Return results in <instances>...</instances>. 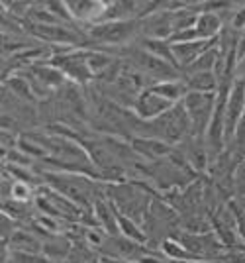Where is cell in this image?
<instances>
[{
  "label": "cell",
  "mask_w": 245,
  "mask_h": 263,
  "mask_svg": "<svg viewBox=\"0 0 245 263\" xmlns=\"http://www.w3.org/2000/svg\"><path fill=\"white\" fill-rule=\"evenodd\" d=\"M14 200H20V202H30L32 198L35 200V193L32 191V186L28 183H22V181H16L14 183V189H12V197Z\"/></svg>",
  "instance_id": "cell-17"
},
{
  "label": "cell",
  "mask_w": 245,
  "mask_h": 263,
  "mask_svg": "<svg viewBox=\"0 0 245 263\" xmlns=\"http://www.w3.org/2000/svg\"><path fill=\"white\" fill-rule=\"evenodd\" d=\"M234 140L239 147H245V112H243V116H241V120H239V126H237V132H235Z\"/></svg>",
  "instance_id": "cell-19"
},
{
  "label": "cell",
  "mask_w": 245,
  "mask_h": 263,
  "mask_svg": "<svg viewBox=\"0 0 245 263\" xmlns=\"http://www.w3.org/2000/svg\"><path fill=\"white\" fill-rule=\"evenodd\" d=\"M216 44H218V40H194V42H185V44H171L177 67L178 69H187L202 53H206L208 49L216 47Z\"/></svg>",
  "instance_id": "cell-6"
},
{
  "label": "cell",
  "mask_w": 245,
  "mask_h": 263,
  "mask_svg": "<svg viewBox=\"0 0 245 263\" xmlns=\"http://www.w3.org/2000/svg\"><path fill=\"white\" fill-rule=\"evenodd\" d=\"M245 112V79H237L226 100V143L235 138L239 120Z\"/></svg>",
  "instance_id": "cell-4"
},
{
  "label": "cell",
  "mask_w": 245,
  "mask_h": 263,
  "mask_svg": "<svg viewBox=\"0 0 245 263\" xmlns=\"http://www.w3.org/2000/svg\"><path fill=\"white\" fill-rule=\"evenodd\" d=\"M175 104L169 102L167 99H163L161 95H157L153 88H145L144 92L135 99L134 102V112L145 122H153L159 116H163L165 112L173 108Z\"/></svg>",
  "instance_id": "cell-5"
},
{
  "label": "cell",
  "mask_w": 245,
  "mask_h": 263,
  "mask_svg": "<svg viewBox=\"0 0 245 263\" xmlns=\"http://www.w3.org/2000/svg\"><path fill=\"white\" fill-rule=\"evenodd\" d=\"M222 14L218 12H202L194 24V30L200 40H218L220 32H223Z\"/></svg>",
  "instance_id": "cell-11"
},
{
  "label": "cell",
  "mask_w": 245,
  "mask_h": 263,
  "mask_svg": "<svg viewBox=\"0 0 245 263\" xmlns=\"http://www.w3.org/2000/svg\"><path fill=\"white\" fill-rule=\"evenodd\" d=\"M185 83H187L189 92H208V95H216V90L220 88V77L216 75V71H204V73L185 75Z\"/></svg>",
  "instance_id": "cell-12"
},
{
  "label": "cell",
  "mask_w": 245,
  "mask_h": 263,
  "mask_svg": "<svg viewBox=\"0 0 245 263\" xmlns=\"http://www.w3.org/2000/svg\"><path fill=\"white\" fill-rule=\"evenodd\" d=\"M2 214L10 216L16 222H26L30 216V206L28 202H20V200H14V198H6L2 200Z\"/></svg>",
  "instance_id": "cell-16"
},
{
  "label": "cell",
  "mask_w": 245,
  "mask_h": 263,
  "mask_svg": "<svg viewBox=\"0 0 245 263\" xmlns=\"http://www.w3.org/2000/svg\"><path fill=\"white\" fill-rule=\"evenodd\" d=\"M132 149L139 155L141 159H151V161H161L173 154V147L167 142L159 138H134L132 140Z\"/></svg>",
  "instance_id": "cell-8"
},
{
  "label": "cell",
  "mask_w": 245,
  "mask_h": 263,
  "mask_svg": "<svg viewBox=\"0 0 245 263\" xmlns=\"http://www.w3.org/2000/svg\"><path fill=\"white\" fill-rule=\"evenodd\" d=\"M141 45L145 47V51H149L151 55H155V57H159V59H163V61H167V63L177 67V61H175V55H173V45H171V42H165V40H144Z\"/></svg>",
  "instance_id": "cell-14"
},
{
  "label": "cell",
  "mask_w": 245,
  "mask_h": 263,
  "mask_svg": "<svg viewBox=\"0 0 245 263\" xmlns=\"http://www.w3.org/2000/svg\"><path fill=\"white\" fill-rule=\"evenodd\" d=\"M185 108L189 112L190 126H192V136L204 138L210 128L214 108H216V95L208 92H189L182 100Z\"/></svg>",
  "instance_id": "cell-1"
},
{
  "label": "cell",
  "mask_w": 245,
  "mask_h": 263,
  "mask_svg": "<svg viewBox=\"0 0 245 263\" xmlns=\"http://www.w3.org/2000/svg\"><path fill=\"white\" fill-rule=\"evenodd\" d=\"M161 250H163V255L169 257L173 263L175 261H198V259H196V257H194V255H192L180 241L171 240V238L161 243Z\"/></svg>",
  "instance_id": "cell-15"
},
{
  "label": "cell",
  "mask_w": 245,
  "mask_h": 263,
  "mask_svg": "<svg viewBox=\"0 0 245 263\" xmlns=\"http://www.w3.org/2000/svg\"><path fill=\"white\" fill-rule=\"evenodd\" d=\"M135 69L144 75L145 79H155V85L159 83H167V81H177L178 79V69L171 65L167 61L159 59L155 55H151L145 49H135L132 53Z\"/></svg>",
  "instance_id": "cell-3"
},
{
  "label": "cell",
  "mask_w": 245,
  "mask_h": 263,
  "mask_svg": "<svg viewBox=\"0 0 245 263\" xmlns=\"http://www.w3.org/2000/svg\"><path fill=\"white\" fill-rule=\"evenodd\" d=\"M71 252H73V250H71V240H69L65 234L47 236L44 240V250H42V253H44L51 263L67 261Z\"/></svg>",
  "instance_id": "cell-10"
},
{
  "label": "cell",
  "mask_w": 245,
  "mask_h": 263,
  "mask_svg": "<svg viewBox=\"0 0 245 263\" xmlns=\"http://www.w3.org/2000/svg\"><path fill=\"white\" fill-rule=\"evenodd\" d=\"M6 248L10 252L42 253V250H44V236L28 230V228H20V230L14 232L10 241L6 243Z\"/></svg>",
  "instance_id": "cell-9"
},
{
  "label": "cell",
  "mask_w": 245,
  "mask_h": 263,
  "mask_svg": "<svg viewBox=\"0 0 245 263\" xmlns=\"http://www.w3.org/2000/svg\"><path fill=\"white\" fill-rule=\"evenodd\" d=\"M30 32L42 37L45 42L51 44H63V45H78L80 37L77 35V32L69 30L65 26H47V24H28Z\"/></svg>",
  "instance_id": "cell-7"
},
{
  "label": "cell",
  "mask_w": 245,
  "mask_h": 263,
  "mask_svg": "<svg viewBox=\"0 0 245 263\" xmlns=\"http://www.w3.org/2000/svg\"><path fill=\"white\" fill-rule=\"evenodd\" d=\"M139 22L137 20H122V22H104L90 26L89 37L102 45H120L134 37Z\"/></svg>",
  "instance_id": "cell-2"
},
{
  "label": "cell",
  "mask_w": 245,
  "mask_h": 263,
  "mask_svg": "<svg viewBox=\"0 0 245 263\" xmlns=\"http://www.w3.org/2000/svg\"><path fill=\"white\" fill-rule=\"evenodd\" d=\"M149 88H153L157 95H161L163 99H167L169 102L173 104H178L182 102L185 97L189 95V88H187V83L185 81H167V83H159V85H151Z\"/></svg>",
  "instance_id": "cell-13"
},
{
  "label": "cell",
  "mask_w": 245,
  "mask_h": 263,
  "mask_svg": "<svg viewBox=\"0 0 245 263\" xmlns=\"http://www.w3.org/2000/svg\"><path fill=\"white\" fill-rule=\"evenodd\" d=\"M232 26L234 30H245V4L239 6L234 14V20H232Z\"/></svg>",
  "instance_id": "cell-18"
}]
</instances>
